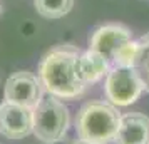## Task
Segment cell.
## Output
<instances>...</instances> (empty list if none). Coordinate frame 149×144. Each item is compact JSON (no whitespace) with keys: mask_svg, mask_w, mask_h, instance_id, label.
Instances as JSON below:
<instances>
[{"mask_svg":"<svg viewBox=\"0 0 149 144\" xmlns=\"http://www.w3.org/2000/svg\"><path fill=\"white\" fill-rule=\"evenodd\" d=\"M81 50L70 44H59L42 57L37 77L49 96L75 99L84 94L86 84L79 76Z\"/></svg>","mask_w":149,"mask_h":144,"instance_id":"obj_1","label":"cell"},{"mask_svg":"<svg viewBox=\"0 0 149 144\" xmlns=\"http://www.w3.org/2000/svg\"><path fill=\"white\" fill-rule=\"evenodd\" d=\"M121 122V112L104 101L84 104L77 112L75 131L81 141L89 144H109L114 141Z\"/></svg>","mask_w":149,"mask_h":144,"instance_id":"obj_2","label":"cell"},{"mask_svg":"<svg viewBox=\"0 0 149 144\" xmlns=\"http://www.w3.org/2000/svg\"><path fill=\"white\" fill-rule=\"evenodd\" d=\"M70 116L67 106L59 97H42L34 109V134L44 144H54L64 139L69 129Z\"/></svg>","mask_w":149,"mask_h":144,"instance_id":"obj_3","label":"cell"},{"mask_svg":"<svg viewBox=\"0 0 149 144\" xmlns=\"http://www.w3.org/2000/svg\"><path fill=\"white\" fill-rule=\"evenodd\" d=\"M106 97L116 107H126L134 104L144 90L141 77L132 67H116L112 65L106 76L104 84Z\"/></svg>","mask_w":149,"mask_h":144,"instance_id":"obj_4","label":"cell"},{"mask_svg":"<svg viewBox=\"0 0 149 144\" xmlns=\"http://www.w3.org/2000/svg\"><path fill=\"white\" fill-rule=\"evenodd\" d=\"M44 87H42L39 77L29 72V70H19L7 79L3 97L7 102L19 104L29 109H35L40 102Z\"/></svg>","mask_w":149,"mask_h":144,"instance_id":"obj_5","label":"cell"},{"mask_svg":"<svg viewBox=\"0 0 149 144\" xmlns=\"http://www.w3.org/2000/svg\"><path fill=\"white\" fill-rule=\"evenodd\" d=\"M34 131V109L19 104H0V134L7 139H24Z\"/></svg>","mask_w":149,"mask_h":144,"instance_id":"obj_6","label":"cell"},{"mask_svg":"<svg viewBox=\"0 0 149 144\" xmlns=\"http://www.w3.org/2000/svg\"><path fill=\"white\" fill-rule=\"evenodd\" d=\"M131 39H132V32L129 27L122 24H106L97 27L89 37V49L102 54L111 62L116 50Z\"/></svg>","mask_w":149,"mask_h":144,"instance_id":"obj_7","label":"cell"},{"mask_svg":"<svg viewBox=\"0 0 149 144\" xmlns=\"http://www.w3.org/2000/svg\"><path fill=\"white\" fill-rule=\"evenodd\" d=\"M114 144H149V117L141 112L121 114Z\"/></svg>","mask_w":149,"mask_h":144,"instance_id":"obj_8","label":"cell"},{"mask_svg":"<svg viewBox=\"0 0 149 144\" xmlns=\"http://www.w3.org/2000/svg\"><path fill=\"white\" fill-rule=\"evenodd\" d=\"M111 67L109 59L92 49H87L79 55V76L86 86L99 82L104 76H107Z\"/></svg>","mask_w":149,"mask_h":144,"instance_id":"obj_9","label":"cell"},{"mask_svg":"<svg viewBox=\"0 0 149 144\" xmlns=\"http://www.w3.org/2000/svg\"><path fill=\"white\" fill-rule=\"evenodd\" d=\"M34 5L40 17L55 20L67 15L72 10L74 0H34Z\"/></svg>","mask_w":149,"mask_h":144,"instance_id":"obj_10","label":"cell"},{"mask_svg":"<svg viewBox=\"0 0 149 144\" xmlns=\"http://www.w3.org/2000/svg\"><path fill=\"white\" fill-rule=\"evenodd\" d=\"M137 54H139V40L131 39L129 42L122 44L117 49L111 59V65L116 67H134L136 61H137Z\"/></svg>","mask_w":149,"mask_h":144,"instance_id":"obj_11","label":"cell"},{"mask_svg":"<svg viewBox=\"0 0 149 144\" xmlns=\"http://www.w3.org/2000/svg\"><path fill=\"white\" fill-rule=\"evenodd\" d=\"M72 144H89V143H84V141H81V139H79V141H75V143H72Z\"/></svg>","mask_w":149,"mask_h":144,"instance_id":"obj_12","label":"cell"},{"mask_svg":"<svg viewBox=\"0 0 149 144\" xmlns=\"http://www.w3.org/2000/svg\"><path fill=\"white\" fill-rule=\"evenodd\" d=\"M0 12H2V5H0Z\"/></svg>","mask_w":149,"mask_h":144,"instance_id":"obj_13","label":"cell"}]
</instances>
